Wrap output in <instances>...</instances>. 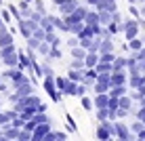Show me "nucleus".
<instances>
[{
  "instance_id": "obj_1",
  "label": "nucleus",
  "mask_w": 145,
  "mask_h": 141,
  "mask_svg": "<svg viewBox=\"0 0 145 141\" xmlns=\"http://www.w3.org/2000/svg\"><path fill=\"white\" fill-rule=\"evenodd\" d=\"M44 89H46V93L51 95V99L53 101H59V89H57V84H55V76H44Z\"/></svg>"
},
{
  "instance_id": "obj_2",
  "label": "nucleus",
  "mask_w": 145,
  "mask_h": 141,
  "mask_svg": "<svg viewBox=\"0 0 145 141\" xmlns=\"http://www.w3.org/2000/svg\"><path fill=\"white\" fill-rule=\"evenodd\" d=\"M124 36H126V40L139 38V23L135 21V19H128V21L124 23Z\"/></svg>"
},
{
  "instance_id": "obj_3",
  "label": "nucleus",
  "mask_w": 145,
  "mask_h": 141,
  "mask_svg": "<svg viewBox=\"0 0 145 141\" xmlns=\"http://www.w3.org/2000/svg\"><path fill=\"white\" fill-rule=\"evenodd\" d=\"M51 122H44V124H38L36 127V131L32 133V141H42L44 137H46L48 133H51Z\"/></svg>"
},
{
  "instance_id": "obj_4",
  "label": "nucleus",
  "mask_w": 145,
  "mask_h": 141,
  "mask_svg": "<svg viewBox=\"0 0 145 141\" xmlns=\"http://www.w3.org/2000/svg\"><path fill=\"white\" fill-rule=\"evenodd\" d=\"M124 84H128L126 70H122V72H112V87H124Z\"/></svg>"
},
{
  "instance_id": "obj_5",
  "label": "nucleus",
  "mask_w": 145,
  "mask_h": 141,
  "mask_svg": "<svg viewBox=\"0 0 145 141\" xmlns=\"http://www.w3.org/2000/svg\"><path fill=\"white\" fill-rule=\"evenodd\" d=\"M59 9H61V13L67 17V15H72L78 9V2L76 0H63V2H59Z\"/></svg>"
},
{
  "instance_id": "obj_6",
  "label": "nucleus",
  "mask_w": 145,
  "mask_h": 141,
  "mask_svg": "<svg viewBox=\"0 0 145 141\" xmlns=\"http://www.w3.org/2000/svg\"><path fill=\"white\" fill-rule=\"evenodd\" d=\"M15 95H17L19 99H21V97H29V95H34V89H32V84H29V80H27V82H23V84H19V87L15 89Z\"/></svg>"
},
{
  "instance_id": "obj_7",
  "label": "nucleus",
  "mask_w": 145,
  "mask_h": 141,
  "mask_svg": "<svg viewBox=\"0 0 145 141\" xmlns=\"http://www.w3.org/2000/svg\"><path fill=\"white\" fill-rule=\"evenodd\" d=\"M2 135H7L8 139H19V135H21V129H17V127H13V122L11 124H4L2 127Z\"/></svg>"
},
{
  "instance_id": "obj_8",
  "label": "nucleus",
  "mask_w": 145,
  "mask_h": 141,
  "mask_svg": "<svg viewBox=\"0 0 145 141\" xmlns=\"http://www.w3.org/2000/svg\"><path fill=\"white\" fill-rule=\"evenodd\" d=\"M109 105V93H99L95 95V110H103Z\"/></svg>"
},
{
  "instance_id": "obj_9",
  "label": "nucleus",
  "mask_w": 145,
  "mask_h": 141,
  "mask_svg": "<svg viewBox=\"0 0 145 141\" xmlns=\"http://www.w3.org/2000/svg\"><path fill=\"white\" fill-rule=\"evenodd\" d=\"M84 23L86 26H101V15H99V11H88Z\"/></svg>"
},
{
  "instance_id": "obj_10",
  "label": "nucleus",
  "mask_w": 145,
  "mask_h": 141,
  "mask_svg": "<svg viewBox=\"0 0 145 141\" xmlns=\"http://www.w3.org/2000/svg\"><path fill=\"white\" fill-rule=\"evenodd\" d=\"M4 47H13V34L7 30H0V49Z\"/></svg>"
},
{
  "instance_id": "obj_11",
  "label": "nucleus",
  "mask_w": 145,
  "mask_h": 141,
  "mask_svg": "<svg viewBox=\"0 0 145 141\" xmlns=\"http://www.w3.org/2000/svg\"><path fill=\"white\" fill-rule=\"evenodd\" d=\"M4 63L7 65H11V68H19V53H15V51H11L8 55H4Z\"/></svg>"
},
{
  "instance_id": "obj_12",
  "label": "nucleus",
  "mask_w": 145,
  "mask_h": 141,
  "mask_svg": "<svg viewBox=\"0 0 145 141\" xmlns=\"http://www.w3.org/2000/svg\"><path fill=\"white\" fill-rule=\"evenodd\" d=\"M67 78L72 80V82H84V78H86V74L82 72V70H69V74H67Z\"/></svg>"
},
{
  "instance_id": "obj_13",
  "label": "nucleus",
  "mask_w": 145,
  "mask_h": 141,
  "mask_svg": "<svg viewBox=\"0 0 145 141\" xmlns=\"http://www.w3.org/2000/svg\"><path fill=\"white\" fill-rule=\"evenodd\" d=\"M99 61H101V55H99V53H88V55H86V59H84L86 68H97Z\"/></svg>"
},
{
  "instance_id": "obj_14",
  "label": "nucleus",
  "mask_w": 145,
  "mask_h": 141,
  "mask_svg": "<svg viewBox=\"0 0 145 141\" xmlns=\"http://www.w3.org/2000/svg\"><path fill=\"white\" fill-rule=\"evenodd\" d=\"M128 49L135 51V53H139L141 49H145V42H143L141 38H133V40H128Z\"/></svg>"
},
{
  "instance_id": "obj_15",
  "label": "nucleus",
  "mask_w": 145,
  "mask_h": 141,
  "mask_svg": "<svg viewBox=\"0 0 145 141\" xmlns=\"http://www.w3.org/2000/svg\"><path fill=\"white\" fill-rule=\"evenodd\" d=\"M55 84H57V89H59V93H65V89L69 87V78H61V76H55Z\"/></svg>"
},
{
  "instance_id": "obj_16",
  "label": "nucleus",
  "mask_w": 145,
  "mask_h": 141,
  "mask_svg": "<svg viewBox=\"0 0 145 141\" xmlns=\"http://www.w3.org/2000/svg\"><path fill=\"white\" fill-rule=\"evenodd\" d=\"M95 70H97L99 74H112V72H114V63H107V61H99V65H97Z\"/></svg>"
},
{
  "instance_id": "obj_17",
  "label": "nucleus",
  "mask_w": 145,
  "mask_h": 141,
  "mask_svg": "<svg viewBox=\"0 0 145 141\" xmlns=\"http://www.w3.org/2000/svg\"><path fill=\"white\" fill-rule=\"evenodd\" d=\"M36 114H38V108H25L19 116H21L25 122H29V120H34V116H36Z\"/></svg>"
},
{
  "instance_id": "obj_18",
  "label": "nucleus",
  "mask_w": 145,
  "mask_h": 141,
  "mask_svg": "<svg viewBox=\"0 0 145 141\" xmlns=\"http://www.w3.org/2000/svg\"><path fill=\"white\" fill-rule=\"evenodd\" d=\"M80 103H82V108L86 110V112H93V110H95V99L86 97V95H84V97H80Z\"/></svg>"
},
{
  "instance_id": "obj_19",
  "label": "nucleus",
  "mask_w": 145,
  "mask_h": 141,
  "mask_svg": "<svg viewBox=\"0 0 145 141\" xmlns=\"http://www.w3.org/2000/svg\"><path fill=\"white\" fill-rule=\"evenodd\" d=\"M126 65H128V59L116 57V61H114V72H122V70H126Z\"/></svg>"
},
{
  "instance_id": "obj_20",
  "label": "nucleus",
  "mask_w": 145,
  "mask_h": 141,
  "mask_svg": "<svg viewBox=\"0 0 145 141\" xmlns=\"http://www.w3.org/2000/svg\"><path fill=\"white\" fill-rule=\"evenodd\" d=\"M109 95H112V97H124V95H128V89H126V84H124V87H112Z\"/></svg>"
},
{
  "instance_id": "obj_21",
  "label": "nucleus",
  "mask_w": 145,
  "mask_h": 141,
  "mask_svg": "<svg viewBox=\"0 0 145 141\" xmlns=\"http://www.w3.org/2000/svg\"><path fill=\"white\" fill-rule=\"evenodd\" d=\"M95 116H97L99 122H105V120H109V110L103 108V110H95Z\"/></svg>"
},
{
  "instance_id": "obj_22",
  "label": "nucleus",
  "mask_w": 145,
  "mask_h": 141,
  "mask_svg": "<svg viewBox=\"0 0 145 141\" xmlns=\"http://www.w3.org/2000/svg\"><path fill=\"white\" fill-rule=\"evenodd\" d=\"M99 15H101V26H109L112 19H114L112 11H99Z\"/></svg>"
},
{
  "instance_id": "obj_23",
  "label": "nucleus",
  "mask_w": 145,
  "mask_h": 141,
  "mask_svg": "<svg viewBox=\"0 0 145 141\" xmlns=\"http://www.w3.org/2000/svg\"><path fill=\"white\" fill-rule=\"evenodd\" d=\"M25 68H32V61L25 57V53H19V70H25Z\"/></svg>"
},
{
  "instance_id": "obj_24",
  "label": "nucleus",
  "mask_w": 145,
  "mask_h": 141,
  "mask_svg": "<svg viewBox=\"0 0 145 141\" xmlns=\"http://www.w3.org/2000/svg\"><path fill=\"white\" fill-rule=\"evenodd\" d=\"M143 129H145V122H141V120H135V122L131 124V131H133L135 135H139Z\"/></svg>"
},
{
  "instance_id": "obj_25",
  "label": "nucleus",
  "mask_w": 145,
  "mask_h": 141,
  "mask_svg": "<svg viewBox=\"0 0 145 141\" xmlns=\"http://www.w3.org/2000/svg\"><path fill=\"white\" fill-rule=\"evenodd\" d=\"M44 40H46V42L51 44V47H57V44H59V38L55 36V32H46V36H44Z\"/></svg>"
},
{
  "instance_id": "obj_26",
  "label": "nucleus",
  "mask_w": 145,
  "mask_h": 141,
  "mask_svg": "<svg viewBox=\"0 0 145 141\" xmlns=\"http://www.w3.org/2000/svg\"><path fill=\"white\" fill-rule=\"evenodd\" d=\"M51 49H53V47H51V44L46 42V40H44V42H42V44H40V47H38V53L46 57V55H51Z\"/></svg>"
},
{
  "instance_id": "obj_27",
  "label": "nucleus",
  "mask_w": 145,
  "mask_h": 141,
  "mask_svg": "<svg viewBox=\"0 0 145 141\" xmlns=\"http://www.w3.org/2000/svg\"><path fill=\"white\" fill-rule=\"evenodd\" d=\"M63 95H74V97H76V95H78V82H72V80H69V87L65 89Z\"/></svg>"
},
{
  "instance_id": "obj_28",
  "label": "nucleus",
  "mask_w": 145,
  "mask_h": 141,
  "mask_svg": "<svg viewBox=\"0 0 145 141\" xmlns=\"http://www.w3.org/2000/svg\"><path fill=\"white\" fill-rule=\"evenodd\" d=\"M131 105H133V101H131V97H128V95L120 97V108H122V110H131Z\"/></svg>"
},
{
  "instance_id": "obj_29",
  "label": "nucleus",
  "mask_w": 145,
  "mask_h": 141,
  "mask_svg": "<svg viewBox=\"0 0 145 141\" xmlns=\"http://www.w3.org/2000/svg\"><path fill=\"white\" fill-rule=\"evenodd\" d=\"M72 55H74V59H86L88 51H82V49H72Z\"/></svg>"
},
{
  "instance_id": "obj_30",
  "label": "nucleus",
  "mask_w": 145,
  "mask_h": 141,
  "mask_svg": "<svg viewBox=\"0 0 145 141\" xmlns=\"http://www.w3.org/2000/svg\"><path fill=\"white\" fill-rule=\"evenodd\" d=\"M99 53H112V40H109V38L103 40V44H101V49H99Z\"/></svg>"
},
{
  "instance_id": "obj_31",
  "label": "nucleus",
  "mask_w": 145,
  "mask_h": 141,
  "mask_svg": "<svg viewBox=\"0 0 145 141\" xmlns=\"http://www.w3.org/2000/svg\"><path fill=\"white\" fill-rule=\"evenodd\" d=\"M34 120H36V124H44V122H48L46 112H38L36 116H34Z\"/></svg>"
},
{
  "instance_id": "obj_32",
  "label": "nucleus",
  "mask_w": 145,
  "mask_h": 141,
  "mask_svg": "<svg viewBox=\"0 0 145 141\" xmlns=\"http://www.w3.org/2000/svg\"><path fill=\"white\" fill-rule=\"evenodd\" d=\"M101 61H107V63H114L116 61V57H114L112 53H101Z\"/></svg>"
},
{
  "instance_id": "obj_33",
  "label": "nucleus",
  "mask_w": 145,
  "mask_h": 141,
  "mask_svg": "<svg viewBox=\"0 0 145 141\" xmlns=\"http://www.w3.org/2000/svg\"><path fill=\"white\" fill-rule=\"evenodd\" d=\"M42 141H59V139H57V131H51V133H48Z\"/></svg>"
},
{
  "instance_id": "obj_34",
  "label": "nucleus",
  "mask_w": 145,
  "mask_h": 141,
  "mask_svg": "<svg viewBox=\"0 0 145 141\" xmlns=\"http://www.w3.org/2000/svg\"><path fill=\"white\" fill-rule=\"evenodd\" d=\"M84 95H86V84H78V95H76V97H84Z\"/></svg>"
},
{
  "instance_id": "obj_35",
  "label": "nucleus",
  "mask_w": 145,
  "mask_h": 141,
  "mask_svg": "<svg viewBox=\"0 0 145 141\" xmlns=\"http://www.w3.org/2000/svg\"><path fill=\"white\" fill-rule=\"evenodd\" d=\"M137 120H141V122H145V108H143V105L139 108V112H137Z\"/></svg>"
},
{
  "instance_id": "obj_36",
  "label": "nucleus",
  "mask_w": 145,
  "mask_h": 141,
  "mask_svg": "<svg viewBox=\"0 0 145 141\" xmlns=\"http://www.w3.org/2000/svg\"><path fill=\"white\" fill-rule=\"evenodd\" d=\"M105 30H107V32H109V34H112V36H114V34H116V30H118V26H116V23L112 21V23H109V26H105Z\"/></svg>"
},
{
  "instance_id": "obj_37",
  "label": "nucleus",
  "mask_w": 145,
  "mask_h": 141,
  "mask_svg": "<svg viewBox=\"0 0 145 141\" xmlns=\"http://www.w3.org/2000/svg\"><path fill=\"white\" fill-rule=\"evenodd\" d=\"M51 57H55V59H59V57H61V51H59L57 47H53V49H51Z\"/></svg>"
},
{
  "instance_id": "obj_38",
  "label": "nucleus",
  "mask_w": 145,
  "mask_h": 141,
  "mask_svg": "<svg viewBox=\"0 0 145 141\" xmlns=\"http://www.w3.org/2000/svg\"><path fill=\"white\" fill-rule=\"evenodd\" d=\"M57 139H59V141H65V139H67V135L63 133V131H57Z\"/></svg>"
},
{
  "instance_id": "obj_39",
  "label": "nucleus",
  "mask_w": 145,
  "mask_h": 141,
  "mask_svg": "<svg viewBox=\"0 0 145 141\" xmlns=\"http://www.w3.org/2000/svg\"><path fill=\"white\" fill-rule=\"evenodd\" d=\"M46 110H48L46 103H40V105H38V112H46Z\"/></svg>"
},
{
  "instance_id": "obj_40",
  "label": "nucleus",
  "mask_w": 145,
  "mask_h": 141,
  "mask_svg": "<svg viewBox=\"0 0 145 141\" xmlns=\"http://www.w3.org/2000/svg\"><path fill=\"white\" fill-rule=\"evenodd\" d=\"M0 15H2V19H4V21H8V11H2Z\"/></svg>"
},
{
  "instance_id": "obj_41",
  "label": "nucleus",
  "mask_w": 145,
  "mask_h": 141,
  "mask_svg": "<svg viewBox=\"0 0 145 141\" xmlns=\"http://www.w3.org/2000/svg\"><path fill=\"white\" fill-rule=\"evenodd\" d=\"M99 2H101V0H88V4H95V7H97Z\"/></svg>"
},
{
  "instance_id": "obj_42",
  "label": "nucleus",
  "mask_w": 145,
  "mask_h": 141,
  "mask_svg": "<svg viewBox=\"0 0 145 141\" xmlns=\"http://www.w3.org/2000/svg\"><path fill=\"white\" fill-rule=\"evenodd\" d=\"M0 141H11V139H8L7 135H0Z\"/></svg>"
},
{
  "instance_id": "obj_43",
  "label": "nucleus",
  "mask_w": 145,
  "mask_h": 141,
  "mask_svg": "<svg viewBox=\"0 0 145 141\" xmlns=\"http://www.w3.org/2000/svg\"><path fill=\"white\" fill-rule=\"evenodd\" d=\"M141 105H143V108H145V97H143V99H141Z\"/></svg>"
},
{
  "instance_id": "obj_44",
  "label": "nucleus",
  "mask_w": 145,
  "mask_h": 141,
  "mask_svg": "<svg viewBox=\"0 0 145 141\" xmlns=\"http://www.w3.org/2000/svg\"><path fill=\"white\" fill-rule=\"evenodd\" d=\"M2 21H4V19H2V17H0V30H2Z\"/></svg>"
},
{
  "instance_id": "obj_45",
  "label": "nucleus",
  "mask_w": 145,
  "mask_h": 141,
  "mask_svg": "<svg viewBox=\"0 0 145 141\" xmlns=\"http://www.w3.org/2000/svg\"><path fill=\"white\" fill-rule=\"evenodd\" d=\"M25 2H34V0H25Z\"/></svg>"
},
{
  "instance_id": "obj_46",
  "label": "nucleus",
  "mask_w": 145,
  "mask_h": 141,
  "mask_svg": "<svg viewBox=\"0 0 145 141\" xmlns=\"http://www.w3.org/2000/svg\"><path fill=\"white\" fill-rule=\"evenodd\" d=\"M0 135H2V127H0Z\"/></svg>"
},
{
  "instance_id": "obj_47",
  "label": "nucleus",
  "mask_w": 145,
  "mask_h": 141,
  "mask_svg": "<svg viewBox=\"0 0 145 141\" xmlns=\"http://www.w3.org/2000/svg\"><path fill=\"white\" fill-rule=\"evenodd\" d=\"M105 141H114V139H105Z\"/></svg>"
},
{
  "instance_id": "obj_48",
  "label": "nucleus",
  "mask_w": 145,
  "mask_h": 141,
  "mask_svg": "<svg viewBox=\"0 0 145 141\" xmlns=\"http://www.w3.org/2000/svg\"><path fill=\"white\" fill-rule=\"evenodd\" d=\"M0 87H2V84H0Z\"/></svg>"
},
{
  "instance_id": "obj_49",
  "label": "nucleus",
  "mask_w": 145,
  "mask_h": 141,
  "mask_svg": "<svg viewBox=\"0 0 145 141\" xmlns=\"http://www.w3.org/2000/svg\"><path fill=\"white\" fill-rule=\"evenodd\" d=\"M143 2H145V0H143Z\"/></svg>"
}]
</instances>
